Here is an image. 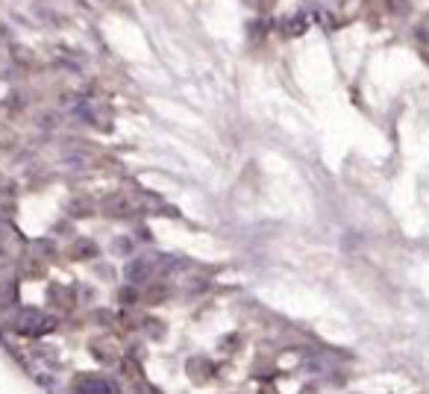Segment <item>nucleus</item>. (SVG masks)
Wrapping results in <instances>:
<instances>
[{
  "mask_svg": "<svg viewBox=\"0 0 429 394\" xmlns=\"http://www.w3.org/2000/svg\"><path fill=\"white\" fill-rule=\"evenodd\" d=\"M53 326H56V321L39 309H24L15 318V330L21 335H48V333H53Z\"/></svg>",
  "mask_w": 429,
  "mask_h": 394,
  "instance_id": "f257e3e1",
  "label": "nucleus"
},
{
  "mask_svg": "<svg viewBox=\"0 0 429 394\" xmlns=\"http://www.w3.org/2000/svg\"><path fill=\"white\" fill-rule=\"evenodd\" d=\"M76 394H115V388L103 377H89L76 386Z\"/></svg>",
  "mask_w": 429,
  "mask_h": 394,
  "instance_id": "f03ea898",
  "label": "nucleus"
}]
</instances>
